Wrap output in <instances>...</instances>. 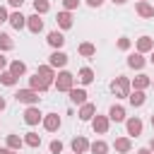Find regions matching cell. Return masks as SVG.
<instances>
[{
  "instance_id": "42",
  "label": "cell",
  "mask_w": 154,
  "mask_h": 154,
  "mask_svg": "<svg viewBox=\"0 0 154 154\" xmlns=\"http://www.w3.org/2000/svg\"><path fill=\"white\" fill-rule=\"evenodd\" d=\"M5 106H7V101H5V96H0V111H5Z\"/></svg>"
},
{
  "instance_id": "17",
  "label": "cell",
  "mask_w": 154,
  "mask_h": 154,
  "mask_svg": "<svg viewBox=\"0 0 154 154\" xmlns=\"http://www.w3.org/2000/svg\"><path fill=\"white\" fill-rule=\"evenodd\" d=\"M67 94H70V101H72L75 106H84V103H87V89H75V87H72Z\"/></svg>"
},
{
  "instance_id": "40",
  "label": "cell",
  "mask_w": 154,
  "mask_h": 154,
  "mask_svg": "<svg viewBox=\"0 0 154 154\" xmlns=\"http://www.w3.org/2000/svg\"><path fill=\"white\" fill-rule=\"evenodd\" d=\"M84 2H87L89 7H101V5H103V0H84Z\"/></svg>"
},
{
  "instance_id": "43",
  "label": "cell",
  "mask_w": 154,
  "mask_h": 154,
  "mask_svg": "<svg viewBox=\"0 0 154 154\" xmlns=\"http://www.w3.org/2000/svg\"><path fill=\"white\" fill-rule=\"evenodd\" d=\"M0 154H14V152H12V149H7V147H2V149H0Z\"/></svg>"
},
{
  "instance_id": "46",
  "label": "cell",
  "mask_w": 154,
  "mask_h": 154,
  "mask_svg": "<svg viewBox=\"0 0 154 154\" xmlns=\"http://www.w3.org/2000/svg\"><path fill=\"white\" fill-rule=\"evenodd\" d=\"M149 63H152V65H154V51H152V58H149Z\"/></svg>"
},
{
  "instance_id": "1",
  "label": "cell",
  "mask_w": 154,
  "mask_h": 154,
  "mask_svg": "<svg viewBox=\"0 0 154 154\" xmlns=\"http://www.w3.org/2000/svg\"><path fill=\"white\" fill-rule=\"evenodd\" d=\"M111 91H113L118 99H128L130 91H132V84H130V79H128L125 75H120V77H116V79L111 82Z\"/></svg>"
},
{
  "instance_id": "15",
  "label": "cell",
  "mask_w": 154,
  "mask_h": 154,
  "mask_svg": "<svg viewBox=\"0 0 154 154\" xmlns=\"http://www.w3.org/2000/svg\"><path fill=\"white\" fill-rule=\"evenodd\" d=\"M77 116H79V120H84V123H91V118L96 116V106L87 101L84 106H79V113H77Z\"/></svg>"
},
{
  "instance_id": "31",
  "label": "cell",
  "mask_w": 154,
  "mask_h": 154,
  "mask_svg": "<svg viewBox=\"0 0 154 154\" xmlns=\"http://www.w3.org/2000/svg\"><path fill=\"white\" fill-rule=\"evenodd\" d=\"M12 48H14V41H12V36L0 31V51H12Z\"/></svg>"
},
{
  "instance_id": "20",
  "label": "cell",
  "mask_w": 154,
  "mask_h": 154,
  "mask_svg": "<svg viewBox=\"0 0 154 154\" xmlns=\"http://www.w3.org/2000/svg\"><path fill=\"white\" fill-rule=\"evenodd\" d=\"M113 147H116L118 154H128V152L132 149V140H130V137H116Z\"/></svg>"
},
{
  "instance_id": "13",
  "label": "cell",
  "mask_w": 154,
  "mask_h": 154,
  "mask_svg": "<svg viewBox=\"0 0 154 154\" xmlns=\"http://www.w3.org/2000/svg\"><path fill=\"white\" fill-rule=\"evenodd\" d=\"M46 41H48V46H51L53 51H60V48L65 46V36H63V31H51Z\"/></svg>"
},
{
  "instance_id": "24",
  "label": "cell",
  "mask_w": 154,
  "mask_h": 154,
  "mask_svg": "<svg viewBox=\"0 0 154 154\" xmlns=\"http://www.w3.org/2000/svg\"><path fill=\"white\" fill-rule=\"evenodd\" d=\"M128 101H130L135 108H140V106H144L147 96H144V91H137V89H132V91H130V96H128Z\"/></svg>"
},
{
  "instance_id": "47",
  "label": "cell",
  "mask_w": 154,
  "mask_h": 154,
  "mask_svg": "<svg viewBox=\"0 0 154 154\" xmlns=\"http://www.w3.org/2000/svg\"><path fill=\"white\" fill-rule=\"evenodd\" d=\"M137 2H149V0H137Z\"/></svg>"
},
{
  "instance_id": "7",
  "label": "cell",
  "mask_w": 154,
  "mask_h": 154,
  "mask_svg": "<svg viewBox=\"0 0 154 154\" xmlns=\"http://www.w3.org/2000/svg\"><path fill=\"white\" fill-rule=\"evenodd\" d=\"M41 123H43V130L55 132V130H60V123H63V120H60V116H58V113H46Z\"/></svg>"
},
{
  "instance_id": "18",
  "label": "cell",
  "mask_w": 154,
  "mask_h": 154,
  "mask_svg": "<svg viewBox=\"0 0 154 154\" xmlns=\"http://www.w3.org/2000/svg\"><path fill=\"white\" fill-rule=\"evenodd\" d=\"M7 22H10V26H12V29H17V31H19V29H24V26H26V17H24V14H22V12H19V10H17V12H12V14H10V19H7Z\"/></svg>"
},
{
  "instance_id": "19",
  "label": "cell",
  "mask_w": 154,
  "mask_h": 154,
  "mask_svg": "<svg viewBox=\"0 0 154 154\" xmlns=\"http://www.w3.org/2000/svg\"><path fill=\"white\" fill-rule=\"evenodd\" d=\"M144 65H147V60H144L142 53H130V55H128V67H132V70H142Z\"/></svg>"
},
{
  "instance_id": "22",
  "label": "cell",
  "mask_w": 154,
  "mask_h": 154,
  "mask_svg": "<svg viewBox=\"0 0 154 154\" xmlns=\"http://www.w3.org/2000/svg\"><path fill=\"white\" fill-rule=\"evenodd\" d=\"M55 22H58V26H60V29H70V26H72V12H67V10L58 12Z\"/></svg>"
},
{
  "instance_id": "12",
  "label": "cell",
  "mask_w": 154,
  "mask_h": 154,
  "mask_svg": "<svg viewBox=\"0 0 154 154\" xmlns=\"http://www.w3.org/2000/svg\"><path fill=\"white\" fill-rule=\"evenodd\" d=\"M135 48H137V53H149V51H154V38L152 36H140L137 41H135Z\"/></svg>"
},
{
  "instance_id": "23",
  "label": "cell",
  "mask_w": 154,
  "mask_h": 154,
  "mask_svg": "<svg viewBox=\"0 0 154 154\" xmlns=\"http://www.w3.org/2000/svg\"><path fill=\"white\" fill-rule=\"evenodd\" d=\"M36 75H41V77H43L46 82H51V84L55 82V70H53V67H51L48 63H46V65H38V70H36Z\"/></svg>"
},
{
  "instance_id": "30",
  "label": "cell",
  "mask_w": 154,
  "mask_h": 154,
  "mask_svg": "<svg viewBox=\"0 0 154 154\" xmlns=\"http://www.w3.org/2000/svg\"><path fill=\"white\" fill-rule=\"evenodd\" d=\"M24 144L26 147H38L41 144V135L38 132H26L24 135Z\"/></svg>"
},
{
  "instance_id": "10",
  "label": "cell",
  "mask_w": 154,
  "mask_h": 154,
  "mask_svg": "<svg viewBox=\"0 0 154 154\" xmlns=\"http://www.w3.org/2000/svg\"><path fill=\"white\" fill-rule=\"evenodd\" d=\"M70 147H72V152H75V154H84V152H89L91 142H89L84 135H77V137L72 140V144H70Z\"/></svg>"
},
{
  "instance_id": "32",
  "label": "cell",
  "mask_w": 154,
  "mask_h": 154,
  "mask_svg": "<svg viewBox=\"0 0 154 154\" xmlns=\"http://www.w3.org/2000/svg\"><path fill=\"white\" fill-rule=\"evenodd\" d=\"M0 82H2L5 87H14V84H17V77H14L10 70H5V72H0Z\"/></svg>"
},
{
  "instance_id": "28",
  "label": "cell",
  "mask_w": 154,
  "mask_h": 154,
  "mask_svg": "<svg viewBox=\"0 0 154 154\" xmlns=\"http://www.w3.org/2000/svg\"><path fill=\"white\" fill-rule=\"evenodd\" d=\"M22 144H24V137H19V135H7V149H12V152H17V149H22Z\"/></svg>"
},
{
  "instance_id": "27",
  "label": "cell",
  "mask_w": 154,
  "mask_h": 154,
  "mask_svg": "<svg viewBox=\"0 0 154 154\" xmlns=\"http://www.w3.org/2000/svg\"><path fill=\"white\" fill-rule=\"evenodd\" d=\"M94 77H96V75H94V70H91V67H82V70H79V75H77V79H79L82 84H91V82H94Z\"/></svg>"
},
{
  "instance_id": "16",
  "label": "cell",
  "mask_w": 154,
  "mask_h": 154,
  "mask_svg": "<svg viewBox=\"0 0 154 154\" xmlns=\"http://www.w3.org/2000/svg\"><path fill=\"white\" fill-rule=\"evenodd\" d=\"M108 120H113V123H123V120H128V118H125V108H123L120 103H113V106L108 108Z\"/></svg>"
},
{
  "instance_id": "14",
  "label": "cell",
  "mask_w": 154,
  "mask_h": 154,
  "mask_svg": "<svg viewBox=\"0 0 154 154\" xmlns=\"http://www.w3.org/2000/svg\"><path fill=\"white\" fill-rule=\"evenodd\" d=\"M130 84H132V89H137V91H144V89L152 84V77H149V75H144V72H140L135 79H130Z\"/></svg>"
},
{
  "instance_id": "6",
  "label": "cell",
  "mask_w": 154,
  "mask_h": 154,
  "mask_svg": "<svg viewBox=\"0 0 154 154\" xmlns=\"http://www.w3.org/2000/svg\"><path fill=\"white\" fill-rule=\"evenodd\" d=\"M91 128H94V132H99V135H106L108 132V128H111V120H108V116H94L91 118Z\"/></svg>"
},
{
  "instance_id": "48",
  "label": "cell",
  "mask_w": 154,
  "mask_h": 154,
  "mask_svg": "<svg viewBox=\"0 0 154 154\" xmlns=\"http://www.w3.org/2000/svg\"><path fill=\"white\" fill-rule=\"evenodd\" d=\"M152 128H154V116H152Z\"/></svg>"
},
{
  "instance_id": "49",
  "label": "cell",
  "mask_w": 154,
  "mask_h": 154,
  "mask_svg": "<svg viewBox=\"0 0 154 154\" xmlns=\"http://www.w3.org/2000/svg\"><path fill=\"white\" fill-rule=\"evenodd\" d=\"M152 84H154V79H152Z\"/></svg>"
},
{
  "instance_id": "35",
  "label": "cell",
  "mask_w": 154,
  "mask_h": 154,
  "mask_svg": "<svg viewBox=\"0 0 154 154\" xmlns=\"http://www.w3.org/2000/svg\"><path fill=\"white\" fill-rule=\"evenodd\" d=\"M63 7H65L67 12H72V10L79 7V0H63Z\"/></svg>"
},
{
  "instance_id": "36",
  "label": "cell",
  "mask_w": 154,
  "mask_h": 154,
  "mask_svg": "<svg viewBox=\"0 0 154 154\" xmlns=\"http://www.w3.org/2000/svg\"><path fill=\"white\" fill-rule=\"evenodd\" d=\"M48 147H51V152H53V154H60V152H63V142H60V140H53Z\"/></svg>"
},
{
  "instance_id": "11",
  "label": "cell",
  "mask_w": 154,
  "mask_h": 154,
  "mask_svg": "<svg viewBox=\"0 0 154 154\" xmlns=\"http://www.w3.org/2000/svg\"><path fill=\"white\" fill-rule=\"evenodd\" d=\"M26 29L31 31V34H41L43 31V19H41V14H31V17H26Z\"/></svg>"
},
{
  "instance_id": "25",
  "label": "cell",
  "mask_w": 154,
  "mask_h": 154,
  "mask_svg": "<svg viewBox=\"0 0 154 154\" xmlns=\"http://www.w3.org/2000/svg\"><path fill=\"white\" fill-rule=\"evenodd\" d=\"M77 53H79V55H84V58H91V55H96V46H94V43H89V41H84V43H79V46H77Z\"/></svg>"
},
{
  "instance_id": "38",
  "label": "cell",
  "mask_w": 154,
  "mask_h": 154,
  "mask_svg": "<svg viewBox=\"0 0 154 154\" xmlns=\"http://www.w3.org/2000/svg\"><path fill=\"white\" fill-rule=\"evenodd\" d=\"M7 19H10V12H7V7L0 5V22H7Z\"/></svg>"
},
{
  "instance_id": "2",
  "label": "cell",
  "mask_w": 154,
  "mask_h": 154,
  "mask_svg": "<svg viewBox=\"0 0 154 154\" xmlns=\"http://www.w3.org/2000/svg\"><path fill=\"white\" fill-rule=\"evenodd\" d=\"M55 89L58 91H70L72 87H75V75L72 72H67V70H63V72H58L55 75Z\"/></svg>"
},
{
  "instance_id": "39",
  "label": "cell",
  "mask_w": 154,
  "mask_h": 154,
  "mask_svg": "<svg viewBox=\"0 0 154 154\" xmlns=\"http://www.w3.org/2000/svg\"><path fill=\"white\" fill-rule=\"evenodd\" d=\"M7 5H10V7H14V10H19V7L24 5V0H7Z\"/></svg>"
},
{
  "instance_id": "8",
  "label": "cell",
  "mask_w": 154,
  "mask_h": 154,
  "mask_svg": "<svg viewBox=\"0 0 154 154\" xmlns=\"http://www.w3.org/2000/svg\"><path fill=\"white\" fill-rule=\"evenodd\" d=\"M29 89H34V91L43 94V91H48V89H51V82H46L41 75H34V77H29Z\"/></svg>"
},
{
  "instance_id": "9",
  "label": "cell",
  "mask_w": 154,
  "mask_h": 154,
  "mask_svg": "<svg viewBox=\"0 0 154 154\" xmlns=\"http://www.w3.org/2000/svg\"><path fill=\"white\" fill-rule=\"evenodd\" d=\"M67 60H70V58H67V53H63V51H53V53H51V58H48V65L55 70V67H65V65H67Z\"/></svg>"
},
{
  "instance_id": "29",
  "label": "cell",
  "mask_w": 154,
  "mask_h": 154,
  "mask_svg": "<svg viewBox=\"0 0 154 154\" xmlns=\"http://www.w3.org/2000/svg\"><path fill=\"white\" fill-rule=\"evenodd\" d=\"M89 152H91V154H108V144H106L103 140H96V142H91Z\"/></svg>"
},
{
  "instance_id": "21",
  "label": "cell",
  "mask_w": 154,
  "mask_h": 154,
  "mask_svg": "<svg viewBox=\"0 0 154 154\" xmlns=\"http://www.w3.org/2000/svg\"><path fill=\"white\" fill-rule=\"evenodd\" d=\"M135 12H137L140 17H144V19H152V17H154V7H152L149 2H137V5H135Z\"/></svg>"
},
{
  "instance_id": "34",
  "label": "cell",
  "mask_w": 154,
  "mask_h": 154,
  "mask_svg": "<svg viewBox=\"0 0 154 154\" xmlns=\"http://www.w3.org/2000/svg\"><path fill=\"white\" fill-rule=\"evenodd\" d=\"M130 46H132V41H130L128 36H120V38H118V48H120V51H130Z\"/></svg>"
},
{
  "instance_id": "37",
  "label": "cell",
  "mask_w": 154,
  "mask_h": 154,
  "mask_svg": "<svg viewBox=\"0 0 154 154\" xmlns=\"http://www.w3.org/2000/svg\"><path fill=\"white\" fill-rule=\"evenodd\" d=\"M7 67H10V60H7V58H5L2 53H0V72H5Z\"/></svg>"
},
{
  "instance_id": "41",
  "label": "cell",
  "mask_w": 154,
  "mask_h": 154,
  "mask_svg": "<svg viewBox=\"0 0 154 154\" xmlns=\"http://www.w3.org/2000/svg\"><path fill=\"white\" fill-rule=\"evenodd\" d=\"M137 154H154L149 147H142V149H137Z\"/></svg>"
},
{
  "instance_id": "33",
  "label": "cell",
  "mask_w": 154,
  "mask_h": 154,
  "mask_svg": "<svg viewBox=\"0 0 154 154\" xmlns=\"http://www.w3.org/2000/svg\"><path fill=\"white\" fill-rule=\"evenodd\" d=\"M48 10H51L48 0H34V12H36V14H46Z\"/></svg>"
},
{
  "instance_id": "4",
  "label": "cell",
  "mask_w": 154,
  "mask_h": 154,
  "mask_svg": "<svg viewBox=\"0 0 154 154\" xmlns=\"http://www.w3.org/2000/svg\"><path fill=\"white\" fill-rule=\"evenodd\" d=\"M142 118H137V116H132V118H128L125 120V132H128V137L132 140V137H140L142 135Z\"/></svg>"
},
{
  "instance_id": "26",
  "label": "cell",
  "mask_w": 154,
  "mask_h": 154,
  "mask_svg": "<svg viewBox=\"0 0 154 154\" xmlns=\"http://www.w3.org/2000/svg\"><path fill=\"white\" fill-rule=\"evenodd\" d=\"M7 70H10V72H12V75H14V77H17V79H19V77H22V75H26V65H24V63H22V60H12V63H10V67H7Z\"/></svg>"
},
{
  "instance_id": "5",
  "label": "cell",
  "mask_w": 154,
  "mask_h": 154,
  "mask_svg": "<svg viewBox=\"0 0 154 154\" xmlns=\"http://www.w3.org/2000/svg\"><path fill=\"white\" fill-rule=\"evenodd\" d=\"M43 120V113L38 111V106H26V111H24V123L26 125H38Z\"/></svg>"
},
{
  "instance_id": "3",
  "label": "cell",
  "mask_w": 154,
  "mask_h": 154,
  "mask_svg": "<svg viewBox=\"0 0 154 154\" xmlns=\"http://www.w3.org/2000/svg\"><path fill=\"white\" fill-rule=\"evenodd\" d=\"M14 99H17L19 103H26V106H38V101H41L38 91H34V89H19V91L14 94Z\"/></svg>"
},
{
  "instance_id": "45",
  "label": "cell",
  "mask_w": 154,
  "mask_h": 154,
  "mask_svg": "<svg viewBox=\"0 0 154 154\" xmlns=\"http://www.w3.org/2000/svg\"><path fill=\"white\" fill-rule=\"evenodd\" d=\"M149 149H152V152H154V140H152V142H149Z\"/></svg>"
},
{
  "instance_id": "44",
  "label": "cell",
  "mask_w": 154,
  "mask_h": 154,
  "mask_svg": "<svg viewBox=\"0 0 154 154\" xmlns=\"http://www.w3.org/2000/svg\"><path fill=\"white\" fill-rule=\"evenodd\" d=\"M111 2H113V5H125L128 0H111Z\"/></svg>"
}]
</instances>
